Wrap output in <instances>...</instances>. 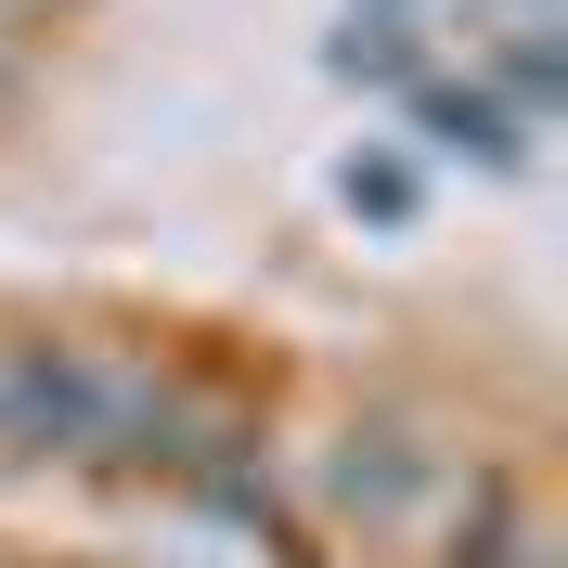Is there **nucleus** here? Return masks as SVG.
Wrapping results in <instances>:
<instances>
[{
	"label": "nucleus",
	"instance_id": "f257e3e1",
	"mask_svg": "<svg viewBox=\"0 0 568 568\" xmlns=\"http://www.w3.org/2000/svg\"><path fill=\"white\" fill-rule=\"evenodd\" d=\"M116 362L91 349H52V336H0V453L39 465V453H116Z\"/></svg>",
	"mask_w": 568,
	"mask_h": 568
},
{
	"label": "nucleus",
	"instance_id": "f03ea898",
	"mask_svg": "<svg viewBox=\"0 0 568 568\" xmlns=\"http://www.w3.org/2000/svg\"><path fill=\"white\" fill-rule=\"evenodd\" d=\"M400 478H414L400 439H349V465H336V491H349V504H400Z\"/></svg>",
	"mask_w": 568,
	"mask_h": 568
}]
</instances>
